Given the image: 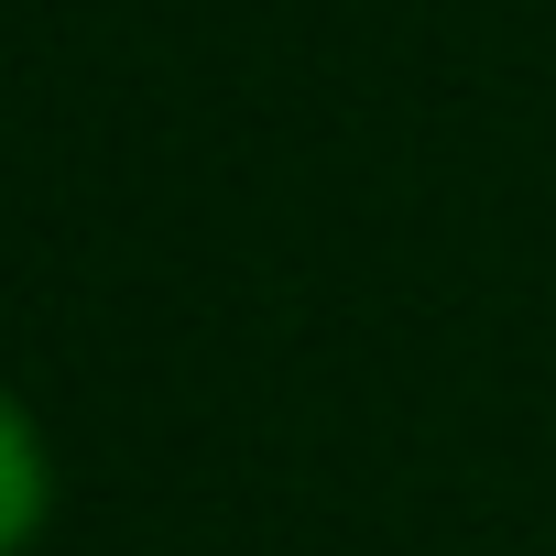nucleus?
Listing matches in <instances>:
<instances>
[{
  "instance_id": "f257e3e1",
  "label": "nucleus",
  "mask_w": 556,
  "mask_h": 556,
  "mask_svg": "<svg viewBox=\"0 0 556 556\" xmlns=\"http://www.w3.org/2000/svg\"><path fill=\"white\" fill-rule=\"evenodd\" d=\"M34 513H45V458H34V426L0 404V556L34 534Z\"/></svg>"
}]
</instances>
